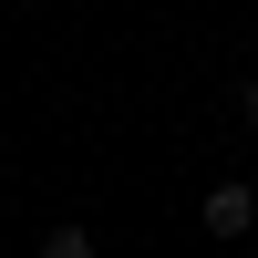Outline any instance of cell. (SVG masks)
Instances as JSON below:
<instances>
[{
  "mask_svg": "<svg viewBox=\"0 0 258 258\" xmlns=\"http://www.w3.org/2000/svg\"><path fill=\"white\" fill-rule=\"evenodd\" d=\"M197 217H207V238H248V227H258V186H248V176H238V186H217Z\"/></svg>",
  "mask_w": 258,
  "mask_h": 258,
  "instance_id": "obj_1",
  "label": "cell"
},
{
  "mask_svg": "<svg viewBox=\"0 0 258 258\" xmlns=\"http://www.w3.org/2000/svg\"><path fill=\"white\" fill-rule=\"evenodd\" d=\"M238 124H248V135H258V73L238 83Z\"/></svg>",
  "mask_w": 258,
  "mask_h": 258,
  "instance_id": "obj_3",
  "label": "cell"
},
{
  "mask_svg": "<svg viewBox=\"0 0 258 258\" xmlns=\"http://www.w3.org/2000/svg\"><path fill=\"white\" fill-rule=\"evenodd\" d=\"M41 258H93V227H73V217L41 227Z\"/></svg>",
  "mask_w": 258,
  "mask_h": 258,
  "instance_id": "obj_2",
  "label": "cell"
}]
</instances>
